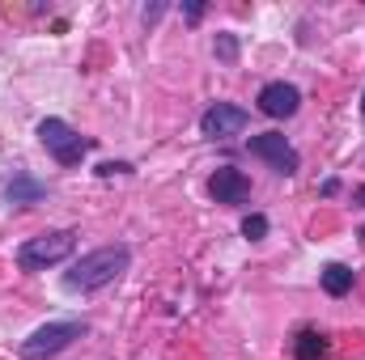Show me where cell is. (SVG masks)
Returning a JSON list of instances; mask_svg holds the SVG:
<instances>
[{"label":"cell","mask_w":365,"mask_h":360,"mask_svg":"<svg viewBox=\"0 0 365 360\" xmlns=\"http://www.w3.org/2000/svg\"><path fill=\"white\" fill-rule=\"evenodd\" d=\"M132 263V250L128 246H98L90 255H81L68 275H64V288L68 292H98V288H106V284H115L123 271Z\"/></svg>","instance_id":"1"},{"label":"cell","mask_w":365,"mask_h":360,"mask_svg":"<svg viewBox=\"0 0 365 360\" xmlns=\"http://www.w3.org/2000/svg\"><path fill=\"white\" fill-rule=\"evenodd\" d=\"M77 250V233L73 229H51V233H38V238H26L17 246V268L21 271H47L64 259H73Z\"/></svg>","instance_id":"2"},{"label":"cell","mask_w":365,"mask_h":360,"mask_svg":"<svg viewBox=\"0 0 365 360\" xmlns=\"http://www.w3.org/2000/svg\"><path fill=\"white\" fill-rule=\"evenodd\" d=\"M86 331H90L86 322H47V327H38L30 339H21L17 356L21 360H56L60 352H68Z\"/></svg>","instance_id":"3"},{"label":"cell","mask_w":365,"mask_h":360,"mask_svg":"<svg viewBox=\"0 0 365 360\" xmlns=\"http://www.w3.org/2000/svg\"><path fill=\"white\" fill-rule=\"evenodd\" d=\"M38 144H43L60 166H81V157L93 149L90 140H81L64 119H43V123H38Z\"/></svg>","instance_id":"4"},{"label":"cell","mask_w":365,"mask_h":360,"mask_svg":"<svg viewBox=\"0 0 365 360\" xmlns=\"http://www.w3.org/2000/svg\"><path fill=\"white\" fill-rule=\"evenodd\" d=\"M247 149H251V157H264L276 174H284V179L302 170V157H297V149H293V144H289L280 132H259V136H251V140H247Z\"/></svg>","instance_id":"5"},{"label":"cell","mask_w":365,"mask_h":360,"mask_svg":"<svg viewBox=\"0 0 365 360\" xmlns=\"http://www.w3.org/2000/svg\"><path fill=\"white\" fill-rule=\"evenodd\" d=\"M242 127H247V110L234 106V102H212V106L200 115V136H208V140L238 136Z\"/></svg>","instance_id":"6"},{"label":"cell","mask_w":365,"mask_h":360,"mask_svg":"<svg viewBox=\"0 0 365 360\" xmlns=\"http://www.w3.org/2000/svg\"><path fill=\"white\" fill-rule=\"evenodd\" d=\"M259 110H264L268 119H293V115L302 110V90H297L293 81H268V85L259 90Z\"/></svg>","instance_id":"7"},{"label":"cell","mask_w":365,"mask_h":360,"mask_svg":"<svg viewBox=\"0 0 365 360\" xmlns=\"http://www.w3.org/2000/svg\"><path fill=\"white\" fill-rule=\"evenodd\" d=\"M208 195H212L217 203H225V208H238V203L251 199V179H247L242 170H234V166H221V170L208 179Z\"/></svg>","instance_id":"8"},{"label":"cell","mask_w":365,"mask_h":360,"mask_svg":"<svg viewBox=\"0 0 365 360\" xmlns=\"http://www.w3.org/2000/svg\"><path fill=\"white\" fill-rule=\"evenodd\" d=\"M43 195H47V186L38 179H30V174H13V179H4V199L13 203V208H34V203H43Z\"/></svg>","instance_id":"9"},{"label":"cell","mask_w":365,"mask_h":360,"mask_svg":"<svg viewBox=\"0 0 365 360\" xmlns=\"http://www.w3.org/2000/svg\"><path fill=\"white\" fill-rule=\"evenodd\" d=\"M327 352H331L327 335H319V331H297V339H293V360H327Z\"/></svg>","instance_id":"10"},{"label":"cell","mask_w":365,"mask_h":360,"mask_svg":"<svg viewBox=\"0 0 365 360\" xmlns=\"http://www.w3.org/2000/svg\"><path fill=\"white\" fill-rule=\"evenodd\" d=\"M319 280H323V288H327L331 297H344V292H353V268H344V263H327Z\"/></svg>","instance_id":"11"},{"label":"cell","mask_w":365,"mask_h":360,"mask_svg":"<svg viewBox=\"0 0 365 360\" xmlns=\"http://www.w3.org/2000/svg\"><path fill=\"white\" fill-rule=\"evenodd\" d=\"M242 238H247V242H259V238H268V216H259V212L242 216Z\"/></svg>","instance_id":"12"},{"label":"cell","mask_w":365,"mask_h":360,"mask_svg":"<svg viewBox=\"0 0 365 360\" xmlns=\"http://www.w3.org/2000/svg\"><path fill=\"white\" fill-rule=\"evenodd\" d=\"M217 55H221L225 64H234V60H238V38H234V34H217Z\"/></svg>","instance_id":"13"},{"label":"cell","mask_w":365,"mask_h":360,"mask_svg":"<svg viewBox=\"0 0 365 360\" xmlns=\"http://www.w3.org/2000/svg\"><path fill=\"white\" fill-rule=\"evenodd\" d=\"M162 13H166V4H162V0H158V4H145V9H140V21H145V26H158V21H162Z\"/></svg>","instance_id":"14"},{"label":"cell","mask_w":365,"mask_h":360,"mask_svg":"<svg viewBox=\"0 0 365 360\" xmlns=\"http://www.w3.org/2000/svg\"><path fill=\"white\" fill-rule=\"evenodd\" d=\"M98 174H102V179H110V174H132V166H128V162H106V166H98Z\"/></svg>","instance_id":"15"},{"label":"cell","mask_w":365,"mask_h":360,"mask_svg":"<svg viewBox=\"0 0 365 360\" xmlns=\"http://www.w3.org/2000/svg\"><path fill=\"white\" fill-rule=\"evenodd\" d=\"M182 17H187V21H200V17H204V4H200V0H187V4H182Z\"/></svg>","instance_id":"16"},{"label":"cell","mask_w":365,"mask_h":360,"mask_svg":"<svg viewBox=\"0 0 365 360\" xmlns=\"http://www.w3.org/2000/svg\"><path fill=\"white\" fill-rule=\"evenodd\" d=\"M361 119H365V93H361Z\"/></svg>","instance_id":"17"},{"label":"cell","mask_w":365,"mask_h":360,"mask_svg":"<svg viewBox=\"0 0 365 360\" xmlns=\"http://www.w3.org/2000/svg\"><path fill=\"white\" fill-rule=\"evenodd\" d=\"M361 246H365V229H361Z\"/></svg>","instance_id":"18"}]
</instances>
